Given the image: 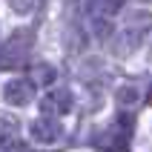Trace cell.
I'll use <instances>...</instances> for the list:
<instances>
[{
  "label": "cell",
  "instance_id": "cell-1",
  "mask_svg": "<svg viewBox=\"0 0 152 152\" xmlns=\"http://www.w3.org/2000/svg\"><path fill=\"white\" fill-rule=\"evenodd\" d=\"M149 32H152V12H132L124 23V29H121L118 40H115V52L118 55L135 52Z\"/></svg>",
  "mask_w": 152,
  "mask_h": 152
},
{
  "label": "cell",
  "instance_id": "cell-2",
  "mask_svg": "<svg viewBox=\"0 0 152 152\" xmlns=\"http://www.w3.org/2000/svg\"><path fill=\"white\" fill-rule=\"evenodd\" d=\"M34 46V32L32 29H17L9 40H3L0 46V69H9V66H20L29 52Z\"/></svg>",
  "mask_w": 152,
  "mask_h": 152
},
{
  "label": "cell",
  "instance_id": "cell-3",
  "mask_svg": "<svg viewBox=\"0 0 152 152\" xmlns=\"http://www.w3.org/2000/svg\"><path fill=\"white\" fill-rule=\"evenodd\" d=\"M29 135H32L34 144H58L60 138H63V124L58 121V115H40L37 121H32V126H29Z\"/></svg>",
  "mask_w": 152,
  "mask_h": 152
},
{
  "label": "cell",
  "instance_id": "cell-4",
  "mask_svg": "<svg viewBox=\"0 0 152 152\" xmlns=\"http://www.w3.org/2000/svg\"><path fill=\"white\" fill-rule=\"evenodd\" d=\"M3 101L9 106H26L34 101V83L26 77H12L3 83Z\"/></svg>",
  "mask_w": 152,
  "mask_h": 152
},
{
  "label": "cell",
  "instance_id": "cell-5",
  "mask_svg": "<svg viewBox=\"0 0 152 152\" xmlns=\"http://www.w3.org/2000/svg\"><path fill=\"white\" fill-rule=\"evenodd\" d=\"M43 109L49 112V115H66L72 109V92L69 89H52L43 98Z\"/></svg>",
  "mask_w": 152,
  "mask_h": 152
},
{
  "label": "cell",
  "instance_id": "cell-6",
  "mask_svg": "<svg viewBox=\"0 0 152 152\" xmlns=\"http://www.w3.org/2000/svg\"><path fill=\"white\" fill-rule=\"evenodd\" d=\"M20 124H17L15 115H9V112H0V141H6V138H15Z\"/></svg>",
  "mask_w": 152,
  "mask_h": 152
},
{
  "label": "cell",
  "instance_id": "cell-7",
  "mask_svg": "<svg viewBox=\"0 0 152 152\" xmlns=\"http://www.w3.org/2000/svg\"><path fill=\"white\" fill-rule=\"evenodd\" d=\"M115 101H118L121 106H132V103L138 101V89H135L132 83H124L118 92H115Z\"/></svg>",
  "mask_w": 152,
  "mask_h": 152
},
{
  "label": "cell",
  "instance_id": "cell-8",
  "mask_svg": "<svg viewBox=\"0 0 152 152\" xmlns=\"http://www.w3.org/2000/svg\"><path fill=\"white\" fill-rule=\"evenodd\" d=\"M52 80H55V69L52 66H37L32 72V83H43L46 86V83H52Z\"/></svg>",
  "mask_w": 152,
  "mask_h": 152
},
{
  "label": "cell",
  "instance_id": "cell-9",
  "mask_svg": "<svg viewBox=\"0 0 152 152\" xmlns=\"http://www.w3.org/2000/svg\"><path fill=\"white\" fill-rule=\"evenodd\" d=\"M9 6H12V12H17V15H29L34 6H37V0H6Z\"/></svg>",
  "mask_w": 152,
  "mask_h": 152
},
{
  "label": "cell",
  "instance_id": "cell-10",
  "mask_svg": "<svg viewBox=\"0 0 152 152\" xmlns=\"http://www.w3.org/2000/svg\"><path fill=\"white\" fill-rule=\"evenodd\" d=\"M95 3H98V9H101L103 15H109V12H118L126 0H95Z\"/></svg>",
  "mask_w": 152,
  "mask_h": 152
},
{
  "label": "cell",
  "instance_id": "cell-11",
  "mask_svg": "<svg viewBox=\"0 0 152 152\" xmlns=\"http://www.w3.org/2000/svg\"><path fill=\"white\" fill-rule=\"evenodd\" d=\"M146 103H149V106H152V89H149V92H146Z\"/></svg>",
  "mask_w": 152,
  "mask_h": 152
}]
</instances>
